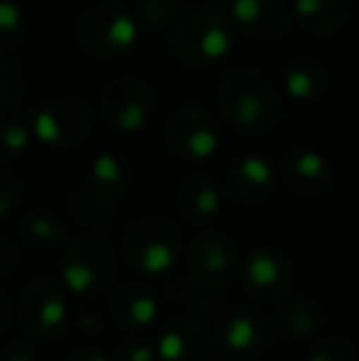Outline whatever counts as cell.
Segmentation results:
<instances>
[{"mask_svg":"<svg viewBox=\"0 0 359 361\" xmlns=\"http://www.w3.org/2000/svg\"><path fill=\"white\" fill-rule=\"evenodd\" d=\"M273 332L286 342H305L322 332L325 327V310L317 300L298 295L278 302L271 319Z\"/></svg>","mask_w":359,"mask_h":361,"instance_id":"obj_19","label":"cell"},{"mask_svg":"<svg viewBox=\"0 0 359 361\" xmlns=\"http://www.w3.org/2000/svg\"><path fill=\"white\" fill-rule=\"evenodd\" d=\"M0 361H35V352L28 342L23 339H13L3 347L0 352Z\"/></svg>","mask_w":359,"mask_h":361,"instance_id":"obj_32","label":"cell"},{"mask_svg":"<svg viewBox=\"0 0 359 361\" xmlns=\"http://www.w3.org/2000/svg\"><path fill=\"white\" fill-rule=\"evenodd\" d=\"M79 327L87 329L89 334H101V332H104V324L96 322L94 314H82V319H79Z\"/></svg>","mask_w":359,"mask_h":361,"instance_id":"obj_35","label":"cell"},{"mask_svg":"<svg viewBox=\"0 0 359 361\" xmlns=\"http://www.w3.org/2000/svg\"><path fill=\"white\" fill-rule=\"evenodd\" d=\"M77 42L99 59L123 57L138 37V20L118 3H94L77 18Z\"/></svg>","mask_w":359,"mask_h":361,"instance_id":"obj_6","label":"cell"},{"mask_svg":"<svg viewBox=\"0 0 359 361\" xmlns=\"http://www.w3.org/2000/svg\"><path fill=\"white\" fill-rule=\"evenodd\" d=\"M305 361H357V347L347 337L332 334V337H322Z\"/></svg>","mask_w":359,"mask_h":361,"instance_id":"obj_28","label":"cell"},{"mask_svg":"<svg viewBox=\"0 0 359 361\" xmlns=\"http://www.w3.org/2000/svg\"><path fill=\"white\" fill-rule=\"evenodd\" d=\"M8 324H10V302H8L5 290L0 288V334L8 329Z\"/></svg>","mask_w":359,"mask_h":361,"instance_id":"obj_34","label":"cell"},{"mask_svg":"<svg viewBox=\"0 0 359 361\" xmlns=\"http://www.w3.org/2000/svg\"><path fill=\"white\" fill-rule=\"evenodd\" d=\"M219 111L241 133H266L281 118V99L276 86L254 67H236L219 84Z\"/></svg>","mask_w":359,"mask_h":361,"instance_id":"obj_1","label":"cell"},{"mask_svg":"<svg viewBox=\"0 0 359 361\" xmlns=\"http://www.w3.org/2000/svg\"><path fill=\"white\" fill-rule=\"evenodd\" d=\"M64 361H111L104 352L99 349H74L72 354H67Z\"/></svg>","mask_w":359,"mask_h":361,"instance_id":"obj_33","label":"cell"},{"mask_svg":"<svg viewBox=\"0 0 359 361\" xmlns=\"http://www.w3.org/2000/svg\"><path fill=\"white\" fill-rule=\"evenodd\" d=\"M20 246L8 236H0V276H8L18 268Z\"/></svg>","mask_w":359,"mask_h":361,"instance_id":"obj_31","label":"cell"},{"mask_svg":"<svg viewBox=\"0 0 359 361\" xmlns=\"http://www.w3.org/2000/svg\"><path fill=\"white\" fill-rule=\"evenodd\" d=\"M20 200H23V187H20L18 177L0 170V219L13 214Z\"/></svg>","mask_w":359,"mask_h":361,"instance_id":"obj_29","label":"cell"},{"mask_svg":"<svg viewBox=\"0 0 359 361\" xmlns=\"http://www.w3.org/2000/svg\"><path fill=\"white\" fill-rule=\"evenodd\" d=\"M15 319L28 342L52 344L67 327V300L49 278H30L15 300Z\"/></svg>","mask_w":359,"mask_h":361,"instance_id":"obj_7","label":"cell"},{"mask_svg":"<svg viewBox=\"0 0 359 361\" xmlns=\"http://www.w3.org/2000/svg\"><path fill=\"white\" fill-rule=\"evenodd\" d=\"M130 167L116 152H99L91 160L87 180L69 192V216L84 226H109L116 216L121 197L128 192Z\"/></svg>","mask_w":359,"mask_h":361,"instance_id":"obj_2","label":"cell"},{"mask_svg":"<svg viewBox=\"0 0 359 361\" xmlns=\"http://www.w3.org/2000/svg\"><path fill=\"white\" fill-rule=\"evenodd\" d=\"M231 23L249 39L276 42L291 27V10L283 0H231Z\"/></svg>","mask_w":359,"mask_h":361,"instance_id":"obj_17","label":"cell"},{"mask_svg":"<svg viewBox=\"0 0 359 361\" xmlns=\"http://www.w3.org/2000/svg\"><path fill=\"white\" fill-rule=\"evenodd\" d=\"M231 18L219 8H195L178 18L168 32V52L182 67H207L231 47Z\"/></svg>","mask_w":359,"mask_h":361,"instance_id":"obj_4","label":"cell"},{"mask_svg":"<svg viewBox=\"0 0 359 361\" xmlns=\"http://www.w3.org/2000/svg\"><path fill=\"white\" fill-rule=\"evenodd\" d=\"M293 10L303 30L315 37H335L350 23L347 0H296Z\"/></svg>","mask_w":359,"mask_h":361,"instance_id":"obj_22","label":"cell"},{"mask_svg":"<svg viewBox=\"0 0 359 361\" xmlns=\"http://www.w3.org/2000/svg\"><path fill=\"white\" fill-rule=\"evenodd\" d=\"M175 207L187 224H209L221 209V192L207 175H190L180 182Z\"/></svg>","mask_w":359,"mask_h":361,"instance_id":"obj_20","label":"cell"},{"mask_svg":"<svg viewBox=\"0 0 359 361\" xmlns=\"http://www.w3.org/2000/svg\"><path fill=\"white\" fill-rule=\"evenodd\" d=\"M155 347L143 337H128L118 344L116 359L118 361H155Z\"/></svg>","mask_w":359,"mask_h":361,"instance_id":"obj_30","label":"cell"},{"mask_svg":"<svg viewBox=\"0 0 359 361\" xmlns=\"http://www.w3.org/2000/svg\"><path fill=\"white\" fill-rule=\"evenodd\" d=\"M96 114L87 99L62 94L47 101L32 118V135L52 150H72L94 133Z\"/></svg>","mask_w":359,"mask_h":361,"instance_id":"obj_8","label":"cell"},{"mask_svg":"<svg viewBox=\"0 0 359 361\" xmlns=\"http://www.w3.org/2000/svg\"><path fill=\"white\" fill-rule=\"evenodd\" d=\"M160 300L153 288L140 281L121 283L109 298V317L114 324L126 332H138L158 319Z\"/></svg>","mask_w":359,"mask_h":361,"instance_id":"obj_18","label":"cell"},{"mask_svg":"<svg viewBox=\"0 0 359 361\" xmlns=\"http://www.w3.org/2000/svg\"><path fill=\"white\" fill-rule=\"evenodd\" d=\"M153 89L140 76H118L109 81L99 96V111L104 121L123 133H135L143 128L153 116Z\"/></svg>","mask_w":359,"mask_h":361,"instance_id":"obj_12","label":"cell"},{"mask_svg":"<svg viewBox=\"0 0 359 361\" xmlns=\"http://www.w3.org/2000/svg\"><path fill=\"white\" fill-rule=\"evenodd\" d=\"M165 140L175 157L185 162H205L217 155L221 130L217 116L207 106L187 101L173 109L165 121Z\"/></svg>","mask_w":359,"mask_h":361,"instance_id":"obj_9","label":"cell"},{"mask_svg":"<svg viewBox=\"0 0 359 361\" xmlns=\"http://www.w3.org/2000/svg\"><path fill=\"white\" fill-rule=\"evenodd\" d=\"M28 94V72L18 59L0 54V114H10Z\"/></svg>","mask_w":359,"mask_h":361,"instance_id":"obj_24","label":"cell"},{"mask_svg":"<svg viewBox=\"0 0 359 361\" xmlns=\"http://www.w3.org/2000/svg\"><path fill=\"white\" fill-rule=\"evenodd\" d=\"M241 288L251 300L278 305L293 288V263L278 246H259L249 251L239 268Z\"/></svg>","mask_w":359,"mask_h":361,"instance_id":"obj_11","label":"cell"},{"mask_svg":"<svg viewBox=\"0 0 359 361\" xmlns=\"http://www.w3.org/2000/svg\"><path fill=\"white\" fill-rule=\"evenodd\" d=\"M330 86V72L320 59L300 57L283 72V91L296 104H315Z\"/></svg>","mask_w":359,"mask_h":361,"instance_id":"obj_21","label":"cell"},{"mask_svg":"<svg viewBox=\"0 0 359 361\" xmlns=\"http://www.w3.org/2000/svg\"><path fill=\"white\" fill-rule=\"evenodd\" d=\"M239 271V248L224 231H202L187 246V273L197 288L214 293Z\"/></svg>","mask_w":359,"mask_h":361,"instance_id":"obj_10","label":"cell"},{"mask_svg":"<svg viewBox=\"0 0 359 361\" xmlns=\"http://www.w3.org/2000/svg\"><path fill=\"white\" fill-rule=\"evenodd\" d=\"M28 35L25 10L15 0H0V52L18 49Z\"/></svg>","mask_w":359,"mask_h":361,"instance_id":"obj_26","label":"cell"},{"mask_svg":"<svg viewBox=\"0 0 359 361\" xmlns=\"http://www.w3.org/2000/svg\"><path fill=\"white\" fill-rule=\"evenodd\" d=\"M182 8H185V0H138L135 20L153 32H158V30L173 27L178 23Z\"/></svg>","mask_w":359,"mask_h":361,"instance_id":"obj_25","label":"cell"},{"mask_svg":"<svg viewBox=\"0 0 359 361\" xmlns=\"http://www.w3.org/2000/svg\"><path fill=\"white\" fill-rule=\"evenodd\" d=\"M278 177L283 187L298 200H322L335 185V172L325 155L310 147L288 150L278 162Z\"/></svg>","mask_w":359,"mask_h":361,"instance_id":"obj_14","label":"cell"},{"mask_svg":"<svg viewBox=\"0 0 359 361\" xmlns=\"http://www.w3.org/2000/svg\"><path fill=\"white\" fill-rule=\"evenodd\" d=\"M271 322L256 310L241 307L229 312L217 332V349L224 361H254L269 349Z\"/></svg>","mask_w":359,"mask_h":361,"instance_id":"obj_13","label":"cell"},{"mask_svg":"<svg viewBox=\"0 0 359 361\" xmlns=\"http://www.w3.org/2000/svg\"><path fill=\"white\" fill-rule=\"evenodd\" d=\"M155 354L160 361H212L214 339L195 317H175L160 329Z\"/></svg>","mask_w":359,"mask_h":361,"instance_id":"obj_16","label":"cell"},{"mask_svg":"<svg viewBox=\"0 0 359 361\" xmlns=\"http://www.w3.org/2000/svg\"><path fill=\"white\" fill-rule=\"evenodd\" d=\"M62 283L74 298L96 300L111 295L118 278V256L106 236L96 231L77 233L64 243L59 261Z\"/></svg>","mask_w":359,"mask_h":361,"instance_id":"obj_3","label":"cell"},{"mask_svg":"<svg viewBox=\"0 0 359 361\" xmlns=\"http://www.w3.org/2000/svg\"><path fill=\"white\" fill-rule=\"evenodd\" d=\"M30 140H32V128H28V123L15 118L0 121V165L18 160L30 147Z\"/></svg>","mask_w":359,"mask_h":361,"instance_id":"obj_27","label":"cell"},{"mask_svg":"<svg viewBox=\"0 0 359 361\" xmlns=\"http://www.w3.org/2000/svg\"><path fill=\"white\" fill-rule=\"evenodd\" d=\"M276 167L269 157L256 155H241L231 162V167L226 170V195L234 204L241 207H256L264 204L266 200L276 190Z\"/></svg>","mask_w":359,"mask_h":361,"instance_id":"obj_15","label":"cell"},{"mask_svg":"<svg viewBox=\"0 0 359 361\" xmlns=\"http://www.w3.org/2000/svg\"><path fill=\"white\" fill-rule=\"evenodd\" d=\"M182 233L170 219L145 214L130 221L123 233V261L143 278L168 276L180 261Z\"/></svg>","mask_w":359,"mask_h":361,"instance_id":"obj_5","label":"cell"},{"mask_svg":"<svg viewBox=\"0 0 359 361\" xmlns=\"http://www.w3.org/2000/svg\"><path fill=\"white\" fill-rule=\"evenodd\" d=\"M18 236L32 251H54L64 243L67 228H64L62 219L52 212L30 209L18 221Z\"/></svg>","mask_w":359,"mask_h":361,"instance_id":"obj_23","label":"cell"}]
</instances>
